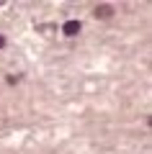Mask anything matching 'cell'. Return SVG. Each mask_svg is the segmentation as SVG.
Masks as SVG:
<instances>
[{
    "label": "cell",
    "instance_id": "6da1fadb",
    "mask_svg": "<svg viewBox=\"0 0 152 154\" xmlns=\"http://www.w3.org/2000/svg\"><path fill=\"white\" fill-rule=\"evenodd\" d=\"M108 16H114V8L111 5H98L95 8V18H108Z\"/></svg>",
    "mask_w": 152,
    "mask_h": 154
},
{
    "label": "cell",
    "instance_id": "7a4b0ae2",
    "mask_svg": "<svg viewBox=\"0 0 152 154\" xmlns=\"http://www.w3.org/2000/svg\"><path fill=\"white\" fill-rule=\"evenodd\" d=\"M77 31H80V21H67L65 23V33L67 36H75Z\"/></svg>",
    "mask_w": 152,
    "mask_h": 154
},
{
    "label": "cell",
    "instance_id": "3957f363",
    "mask_svg": "<svg viewBox=\"0 0 152 154\" xmlns=\"http://www.w3.org/2000/svg\"><path fill=\"white\" fill-rule=\"evenodd\" d=\"M3 46H5V38H3V36H0V49H3Z\"/></svg>",
    "mask_w": 152,
    "mask_h": 154
}]
</instances>
